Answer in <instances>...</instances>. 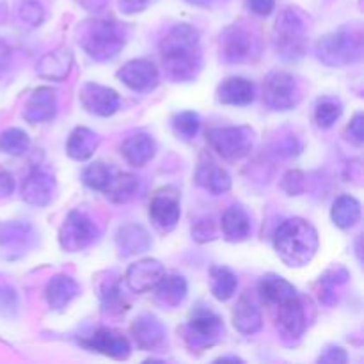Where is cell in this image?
<instances>
[{
  "label": "cell",
  "instance_id": "cell-1",
  "mask_svg": "<svg viewBox=\"0 0 364 364\" xmlns=\"http://www.w3.org/2000/svg\"><path fill=\"white\" fill-rule=\"evenodd\" d=\"M162 60L167 75L176 82H188L198 77L203 57L199 32L192 25L180 23L171 28L160 41Z\"/></svg>",
  "mask_w": 364,
  "mask_h": 364
},
{
  "label": "cell",
  "instance_id": "cell-2",
  "mask_svg": "<svg viewBox=\"0 0 364 364\" xmlns=\"http://www.w3.org/2000/svg\"><path fill=\"white\" fill-rule=\"evenodd\" d=\"M318 233L315 226L301 217L281 224L274 235V249L288 267H306L318 251Z\"/></svg>",
  "mask_w": 364,
  "mask_h": 364
},
{
  "label": "cell",
  "instance_id": "cell-3",
  "mask_svg": "<svg viewBox=\"0 0 364 364\" xmlns=\"http://www.w3.org/2000/svg\"><path fill=\"white\" fill-rule=\"evenodd\" d=\"M78 43L95 60H110L123 48L124 36L116 21L92 20L82 25Z\"/></svg>",
  "mask_w": 364,
  "mask_h": 364
},
{
  "label": "cell",
  "instance_id": "cell-4",
  "mask_svg": "<svg viewBox=\"0 0 364 364\" xmlns=\"http://www.w3.org/2000/svg\"><path fill=\"white\" fill-rule=\"evenodd\" d=\"M274 45L287 60H297L306 50V21L299 11L284 9L274 25Z\"/></svg>",
  "mask_w": 364,
  "mask_h": 364
},
{
  "label": "cell",
  "instance_id": "cell-5",
  "mask_svg": "<svg viewBox=\"0 0 364 364\" xmlns=\"http://www.w3.org/2000/svg\"><path fill=\"white\" fill-rule=\"evenodd\" d=\"M361 38L354 32L338 31L326 34L316 43V55L331 68H343L361 59Z\"/></svg>",
  "mask_w": 364,
  "mask_h": 364
},
{
  "label": "cell",
  "instance_id": "cell-6",
  "mask_svg": "<svg viewBox=\"0 0 364 364\" xmlns=\"http://www.w3.org/2000/svg\"><path fill=\"white\" fill-rule=\"evenodd\" d=\"M206 141L217 155L226 160H240L251 153L255 146V130L249 127L212 128Z\"/></svg>",
  "mask_w": 364,
  "mask_h": 364
},
{
  "label": "cell",
  "instance_id": "cell-7",
  "mask_svg": "<svg viewBox=\"0 0 364 364\" xmlns=\"http://www.w3.org/2000/svg\"><path fill=\"white\" fill-rule=\"evenodd\" d=\"M224 334V323L219 315L210 309H199L187 326L183 327V340L192 350H205L220 341Z\"/></svg>",
  "mask_w": 364,
  "mask_h": 364
},
{
  "label": "cell",
  "instance_id": "cell-8",
  "mask_svg": "<svg viewBox=\"0 0 364 364\" xmlns=\"http://www.w3.org/2000/svg\"><path fill=\"white\" fill-rule=\"evenodd\" d=\"M98 237L100 230L95 220L80 210H73L68 213L59 230V244L68 252L84 251Z\"/></svg>",
  "mask_w": 364,
  "mask_h": 364
},
{
  "label": "cell",
  "instance_id": "cell-9",
  "mask_svg": "<svg viewBox=\"0 0 364 364\" xmlns=\"http://www.w3.org/2000/svg\"><path fill=\"white\" fill-rule=\"evenodd\" d=\"M301 87L294 75L272 71L263 84V98L272 110H291L301 102Z\"/></svg>",
  "mask_w": 364,
  "mask_h": 364
},
{
  "label": "cell",
  "instance_id": "cell-10",
  "mask_svg": "<svg viewBox=\"0 0 364 364\" xmlns=\"http://www.w3.org/2000/svg\"><path fill=\"white\" fill-rule=\"evenodd\" d=\"M78 102L89 114L110 117L117 112L121 100L114 89L95 84V82H85L78 91Z\"/></svg>",
  "mask_w": 364,
  "mask_h": 364
},
{
  "label": "cell",
  "instance_id": "cell-11",
  "mask_svg": "<svg viewBox=\"0 0 364 364\" xmlns=\"http://www.w3.org/2000/svg\"><path fill=\"white\" fill-rule=\"evenodd\" d=\"M55 178L46 167L34 166L21 183V199L32 206L50 205L55 194Z\"/></svg>",
  "mask_w": 364,
  "mask_h": 364
},
{
  "label": "cell",
  "instance_id": "cell-12",
  "mask_svg": "<svg viewBox=\"0 0 364 364\" xmlns=\"http://www.w3.org/2000/svg\"><path fill=\"white\" fill-rule=\"evenodd\" d=\"M277 329L287 343H295L306 329V308L299 295L277 306Z\"/></svg>",
  "mask_w": 364,
  "mask_h": 364
},
{
  "label": "cell",
  "instance_id": "cell-13",
  "mask_svg": "<svg viewBox=\"0 0 364 364\" xmlns=\"http://www.w3.org/2000/svg\"><path fill=\"white\" fill-rule=\"evenodd\" d=\"M164 276H166V269L159 259L144 258L128 267L124 281H127L128 290L134 294H148Z\"/></svg>",
  "mask_w": 364,
  "mask_h": 364
},
{
  "label": "cell",
  "instance_id": "cell-14",
  "mask_svg": "<svg viewBox=\"0 0 364 364\" xmlns=\"http://www.w3.org/2000/svg\"><path fill=\"white\" fill-rule=\"evenodd\" d=\"M117 78L132 91L146 92L155 89L159 84V70L149 60L134 59L117 70Z\"/></svg>",
  "mask_w": 364,
  "mask_h": 364
},
{
  "label": "cell",
  "instance_id": "cell-15",
  "mask_svg": "<svg viewBox=\"0 0 364 364\" xmlns=\"http://www.w3.org/2000/svg\"><path fill=\"white\" fill-rule=\"evenodd\" d=\"M180 215V201L173 188L159 192L149 205V219H151L153 226L164 233H169L176 228Z\"/></svg>",
  "mask_w": 364,
  "mask_h": 364
},
{
  "label": "cell",
  "instance_id": "cell-16",
  "mask_svg": "<svg viewBox=\"0 0 364 364\" xmlns=\"http://www.w3.org/2000/svg\"><path fill=\"white\" fill-rule=\"evenodd\" d=\"M252 48V36L245 28L233 25L220 34V55L226 63H245L251 59Z\"/></svg>",
  "mask_w": 364,
  "mask_h": 364
},
{
  "label": "cell",
  "instance_id": "cell-17",
  "mask_svg": "<svg viewBox=\"0 0 364 364\" xmlns=\"http://www.w3.org/2000/svg\"><path fill=\"white\" fill-rule=\"evenodd\" d=\"M82 347L112 359H127L130 355V341L112 329H100L87 340L80 341Z\"/></svg>",
  "mask_w": 364,
  "mask_h": 364
},
{
  "label": "cell",
  "instance_id": "cell-18",
  "mask_svg": "<svg viewBox=\"0 0 364 364\" xmlns=\"http://www.w3.org/2000/svg\"><path fill=\"white\" fill-rule=\"evenodd\" d=\"M57 114V96L50 87H38L32 91L23 109V119L31 124L52 121Z\"/></svg>",
  "mask_w": 364,
  "mask_h": 364
},
{
  "label": "cell",
  "instance_id": "cell-19",
  "mask_svg": "<svg viewBox=\"0 0 364 364\" xmlns=\"http://www.w3.org/2000/svg\"><path fill=\"white\" fill-rule=\"evenodd\" d=\"M71 70H73V53L66 46H60L53 52L45 53L36 64L38 75L41 78H46V80H66Z\"/></svg>",
  "mask_w": 364,
  "mask_h": 364
},
{
  "label": "cell",
  "instance_id": "cell-20",
  "mask_svg": "<svg viewBox=\"0 0 364 364\" xmlns=\"http://www.w3.org/2000/svg\"><path fill=\"white\" fill-rule=\"evenodd\" d=\"M80 294V287L77 281L66 274H57L46 283L45 288V301L50 309L60 311L66 306H70Z\"/></svg>",
  "mask_w": 364,
  "mask_h": 364
},
{
  "label": "cell",
  "instance_id": "cell-21",
  "mask_svg": "<svg viewBox=\"0 0 364 364\" xmlns=\"http://www.w3.org/2000/svg\"><path fill=\"white\" fill-rule=\"evenodd\" d=\"M255 84L244 77H230L217 87V100L223 105L247 107L255 102Z\"/></svg>",
  "mask_w": 364,
  "mask_h": 364
},
{
  "label": "cell",
  "instance_id": "cell-22",
  "mask_svg": "<svg viewBox=\"0 0 364 364\" xmlns=\"http://www.w3.org/2000/svg\"><path fill=\"white\" fill-rule=\"evenodd\" d=\"M132 336L142 350H155L166 340V327L155 315H142L132 326Z\"/></svg>",
  "mask_w": 364,
  "mask_h": 364
},
{
  "label": "cell",
  "instance_id": "cell-23",
  "mask_svg": "<svg viewBox=\"0 0 364 364\" xmlns=\"http://www.w3.org/2000/svg\"><path fill=\"white\" fill-rule=\"evenodd\" d=\"M156 153V144L151 135L148 134H134L127 137L121 144V155L130 166L142 167L153 160Z\"/></svg>",
  "mask_w": 364,
  "mask_h": 364
},
{
  "label": "cell",
  "instance_id": "cell-24",
  "mask_svg": "<svg viewBox=\"0 0 364 364\" xmlns=\"http://www.w3.org/2000/svg\"><path fill=\"white\" fill-rule=\"evenodd\" d=\"M116 242L123 256L141 255V252L148 251L149 245H151V238L141 224L121 226L116 233Z\"/></svg>",
  "mask_w": 364,
  "mask_h": 364
},
{
  "label": "cell",
  "instance_id": "cell-25",
  "mask_svg": "<svg viewBox=\"0 0 364 364\" xmlns=\"http://www.w3.org/2000/svg\"><path fill=\"white\" fill-rule=\"evenodd\" d=\"M153 291H155L156 302H160L166 308H178L187 297L188 284L183 276H176V274L167 276L166 274L159 281V284L153 288Z\"/></svg>",
  "mask_w": 364,
  "mask_h": 364
},
{
  "label": "cell",
  "instance_id": "cell-26",
  "mask_svg": "<svg viewBox=\"0 0 364 364\" xmlns=\"http://www.w3.org/2000/svg\"><path fill=\"white\" fill-rule=\"evenodd\" d=\"M100 146L98 134L85 127L75 128L70 134L66 142V153L70 159L77 160V162H85L95 155V151Z\"/></svg>",
  "mask_w": 364,
  "mask_h": 364
},
{
  "label": "cell",
  "instance_id": "cell-27",
  "mask_svg": "<svg viewBox=\"0 0 364 364\" xmlns=\"http://www.w3.org/2000/svg\"><path fill=\"white\" fill-rule=\"evenodd\" d=\"M233 326L245 336L259 333L263 327V316L258 306L247 297H242L233 309Z\"/></svg>",
  "mask_w": 364,
  "mask_h": 364
},
{
  "label": "cell",
  "instance_id": "cell-28",
  "mask_svg": "<svg viewBox=\"0 0 364 364\" xmlns=\"http://www.w3.org/2000/svg\"><path fill=\"white\" fill-rule=\"evenodd\" d=\"M196 183L213 196H223L231 191V176L217 164H203L196 171Z\"/></svg>",
  "mask_w": 364,
  "mask_h": 364
},
{
  "label": "cell",
  "instance_id": "cell-29",
  "mask_svg": "<svg viewBox=\"0 0 364 364\" xmlns=\"http://www.w3.org/2000/svg\"><path fill=\"white\" fill-rule=\"evenodd\" d=\"M258 291L262 301L267 302L269 306H279L283 302H287L288 299L297 295V290L294 288V284H290L284 277L277 276V274L263 276L258 284Z\"/></svg>",
  "mask_w": 364,
  "mask_h": 364
},
{
  "label": "cell",
  "instance_id": "cell-30",
  "mask_svg": "<svg viewBox=\"0 0 364 364\" xmlns=\"http://www.w3.org/2000/svg\"><path fill=\"white\" fill-rule=\"evenodd\" d=\"M220 226H223L224 238L230 242H242L251 233V219H249L247 212L237 205L230 206L224 212Z\"/></svg>",
  "mask_w": 364,
  "mask_h": 364
},
{
  "label": "cell",
  "instance_id": "cell-31",
  "mask_svg": "<svg viewBox=\"0 0 364 364\" xmlns=\"http://www.w3.org/2000/svg\"><path fill=\"white\" fill-rule=\"evenodd\" d=\"M331 219L340 230H350L361 219V203L350 194L336 198L331 208Z\"/></svg>",
  "mask_w": 364,
  "mask_h": 364
},
{
  "label": "cell",
  "instance_id": "cell-32",
  "mask_svg": "<svg viewBox=\"0 0 364 364\" xmlns=\"http://www.w3.org/2000/svg\"><path fill=\"white\" fill-rule=\"evenodd\" d=\"M238 288V277L228 267H212L210 269V290L217 301H230Z\"/></svg>",
  "mask_w": 364,
  "mask_h": 364
},
{
  "label": "cell",
  "instance_id": "cell-33",
  "mask_svg": "<svg viewBox=\"0 0 364 364\" xmlns=\"http://www.w3.org/2000/svg\"><path fill=\"white\" fill-rule=\"evenodd\" d=\"M139 188L137 178L132 174H112V180L105 187L103 194L112 203H127L135 196Z\"/></svg>",
  "mask_w": 364,
  "mask_h": 364
},
{
  "label": "cell",
  "instance_id": "cell-34",
  "mask_svg": "<svg viewBox=\"0 0 364 364\" xmlns=\"http://www.w3.org/2000/svg\"><path fill=\"white\" fill-rule=\"evenodd\" d=\"M343 114V103L334 96H323L316 100L315 105V121L320 128L327 130L333 127Z\"/></svg>",
  "mask_w": 364,
  "mask_h": 364
},
{
  "label": "cell",
  "instance_id": "cell-35",
  "mask_svg": "<svg viewBox=\"0 0 364 364\" xmlns=\"http://www.w3.org/2000/svg\"><path fill=\"white\" fill-rule=\"evenodd\" d=\"M348 272L343 267H334L329 269L322 277H320V301L323 304H334L336 302V288L347 283Z\"/></svg>",
  "mask_w": 364,
  "mask_h": 364
},
{
  "label": "cell",
  "instance_id": "cell-36",
  "mask_svg": "<svg viewBox=\"0 0 364 364\" xmlns=\"http://www.w3.org/2000/svg\"><path fill=\"white\" fill-rule=\"evenodd\" d=\"M28 146H31V137L21 128H7L0 134V151L6 155H23Z\"/></svg>",
  "mask_w": 364,
  "mask_h": 364
},
{
  "label": "cell",
  "instance_id": "cell-37",
  "mask_svg": "<svg viewBox=\"0 0 364 364\" xmlns=\"http://www.w3.org/2000/svg\"><path fill=\"white\" fill-rule=\"evenodd\" d=\"M110 180H112V169L103 162L89 164L84 169V173H82V181H84L85 187H89L91 191L103 192Z\"/></svg>",
  "mask_w": 364,
  "mask_h": 364
},
{
  "label": "cell",
  "instance_id": "cell-38",
  "mask_svg": "<svg viewBox=\"0 0 364 364\" xmlns=\"http://www.w3.org/2000/svg\"><path fill=\"white\" fill-rule=\"evenodd\" d=\"M100 301H102L103 313H109V315H117V313H123L127 309L123 294H121V288L117 283H107L100 290Z\"/></svg>",
  "mask_w": 364,
  "mask_h": 364
},
{
  "label": "cell",
  "instance_id": "cell-39",
  "mask_svg": "<svg viewBox=\"0 0 364 364\" xmlns=\"http://www.w3.org/2000/svg\"><path fill=\"white\" fill-rule=\"evenodd\" d=\"M173 128L181 139H192L198 135L199 128H201V119L192 110H183L173 117Z\"/></svg>",
  "mask_w": 364,
  "mask_h": 364
},
{
  "label": "cell",
  "instance_id": "cell-40",
  "mask_svg": "<svg viewBox=\"0 0 364 364\" xmlns=\"http://www.w3.org/2000/svg\"><path fill=\"white\" fill-rule=\"evenodd\" d=\"M18 14L31 27H39L45 20V7L36 0H23L18 7Z\"/></svg>",
  "mask_w": 364,
  "mask_h": 364
},
{
  "label": "cell",
  "instance_id": "cell-41",
  "mask_svg": "<svg viewBox=\"0 0 364 364\" xmlns=\"http://www.w3.org/2000/svg\"><path fill=\"white\" fill-rule=\"evenodd\" d=\"M192 238H194L198 244H206V242L215 240L217 228L212 217H203V219L196 220L194 226H192Z\"/></svg>",
  "mask_w": 364,
  "mask_h": 364
},
{
  "label": "cell",
  "instance_id": "cell-42",
  "mask_svg": "<svg viewBox=\"0 0 364 364\" xmlns=\"http://www.w3.org/2000/svg\"><path fill=\"white\" fill-rule=\"evenodd\" d=\"M281 188L287 192L288 196H299L304 192L306 188V176L302 171H288L283 176V181H281Z\"/></svg>",
  "mask_w": 364,
  "mask_h": 364
},
{
  "label": "cell",
  "instance_id": "cell-43",
  "mask_svg": "<svg viewBox=\"0 0 364 364\" xmlns=\"http://www.w3.org/2000/svg\"><path fill=\"white\" fill-rule=\"evenodd\" d=\"M347 132H348V139H350L355 146L363 144L364 142V116H363V112H358L354 117H352Z\"/></svg>",
  "mask_w": 364,
  "mask_h": 364
},
{
  "label": "cell",
  "instance_id": "cell-44",
  "mask_svg": "<svg viewBox=\"0 0 364 364\" xmlns=\"http://www.w3.org/2000/svg\"><path fill=\"white\" fill-rule=\"evenodd\" d=\"M245 6L258 16H269L276 7V0H245Z\"/></svg>",
  "mask_w": 364,
  "mask_h": 364
},
{
  "label": "cell",
  "instance_id": "cell-45",
  "mask_svg": "<svg viewBox=\"0 0 364 364\" xmlns=\"http://www.w3.org/2000/svg\"><path fill=\"white\" fill-rule=\"evenodd\" d=\"M347 361H348L347 352L340 347L327 348V350L323 352L318 359V363H323V364H345Z\"/></svg>",
  "mask_w": 364,
  "mask_h": 364
},
{
  "label": "cell",
  "instance_id": "cell-46",
  "mask_svg": "<svg viewBox=\"0 0 364 364\" xmlns=\"http://www.w3.org/2000/svg\"><path fill=\"white\" fill-rule=\"evenodd\" d=\"M18 308V299L13 290L9 288H0V313L9 315V311H14Z\"/></svg>",
  "mask_w": 364,
  "mask_h": 364
},
{
  "label": "cell",
  "instance_id": "cell-47",
  "mask_svg": "<svg viewBox=\"0 0 364 364\" xmlns=\"http://www.w3.org/2000/svg\"><path fill=\"white\" fill-rule=\"evenodd\" d=\"M149 2L151 0H119L117 6H119V11L123 14H137L142 13L149 6Z\"/></svg>",
  "mask_w": 364,
  "mask_h": 364
},
{
  "label": "cell",
  "instance_id": "cell-48",
  "mask_svg": "<svg viewBox=\"0 0 364 364\" xmlns=\"http://www.w3.org/2000/svg\"><path fill=\"white\" fill-rule=\"evenodd\" d=\"M279 149H281V153H283V155L295 156V155H299V153L302 151V144L299 142L297 137H291V135H290V137H287L283 142H281Z\"/></svg>",
  "mask_w": 364,
  "mask_h": 364
},
{
  "label": "cell",
  "instance_id": "cell-49",
  "mask_svg": "<svg viewBox=\"0 0 364 364\" xmlns=\"http://www.w3.org/2000/svg\"><path fill=\"white\" fill-rule=\"evenodd\" d=\"M14 187H16V183H14V178L11 176L9 173H0V199H4V198H7V196L13 194Z\"/></svg>",
  "mask_w": 364,
  "mask_h": 364
},
{
  "label": "cell",
  "instance_id": "cell-50",
  "mask_svg": "<svg viewBox=\"0 0 364 364\" xmlns=\"http://www.w3.org/2000/svg\"><path fill=\"white\" fill-rule=\"evenodd\" d=\"M11 57H13V50L7 45L6 41L0 39V75H4L7 71L11 64Z\"/></svg>",
  "mask_w": 364,
  "mask_h": 364
},
{
  "label": "cell",
  "instance_id": "cell-51",
  "mask_svg": "<svg viewBox=\"0 0 364 364\" xmlns=\"http://www.w3.org/2000/svg\"><path fill=\"white\" fill-rule=\"evenodd\" d=\"M188 4H194V6H201V7H206L210 6V4L213 2V0H187Z\"/></svg>",
  "mask_w": 364,
  "mask_h": 364
}]
</instances>
